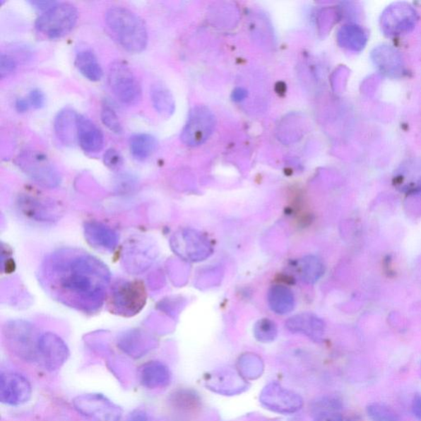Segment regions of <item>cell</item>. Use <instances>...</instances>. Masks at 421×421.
Instances as JSON below:
<instances>
[{
  "label": "cell",
  "instance_id": "1",
  "mask_svg": "<svg viewBox=\"0 0 421 421\" xmlns=\"http://www.w3.org/2000/svg\"><path fill=\"white\" fill-rule=\"evenodd\" d=\"M37 277L53 299L87 314L102 309L112 282L107 265L77 248H62L49 254L40 266Z\"/></svg>",
  "mask_w": 421,
  "mask_h": 421
},
{
  "label": "cell",
  "instance_id": "2",
  "mask_svg": "<svg viewBox=\"0 0 421 421\" xmlns=\"http://www.w3.org/2000/svg\"><path fill=\"white\" fill-rule=\"evenodd\" d=\"M105 23L124 49L141 53L148 43V33L143 20L123 7L109 8L105 15Z\"/></svg>",
  "mask_w": 421,
  "mask_h": 421
},
{
  "label": "cell",
  "instance_id": "3",
  "mask_svg": "<svg viewBox=\"0 0 421 421\" xmlns=\"http://www.w3.org/2000/svg\"><path fill=\"white\" fill-rule=\"evenodd\" d=\"M146 285L139 280H119L110 285L107 304L110 313L129 318L142 312L147 303Z\"/></svg>",
  "mask_w": 421,
  "mask_h": 421
},
{
  "label": "cell",
  "instance_id": "4",
  "mask_svg": "<svg viewBox=\"0 0 421 421\" xmlns=\"http://www.w3.org/2000/svg\"><path fill=\"white\" fill-rule=\"evenodd\" d=\"M8 348L26 362L38 360V344L42 334L33 324L24 320L9 321L3 329Z\"/></svg>",
  "mask_w": 421,
  "mask_h": 421
},
{
  "label": "cell",
  "instance_id": "5",
  "mask_svg": "<svg viewBox=\"0 0 421 421\" xmlns=\"http://www.w3.org/2000/svg\"><path fill=\"white\" fill-rule=\"evenodd\" d=\"M78 19V11L74 5L58 3L37 19L35 27L44 36L52 40L59 39L72 31Z\"/></svg>",
  "mask_w": 421,
  "mask_h": 421
},
{
  "label": "cell",
  "instance_id": "6",
  "mask_svg": "<svg viewBox=\"0 0 421 421\" xmlns=\"http://www.w3.org/2000/svg\"><path fill=\"white\" fill-rule=\"evenodd\" d=\"M108 83L119 101L135 105L142 99V88L129 65L123 60H115L108 69Z\"/></svg>",
  "mask_w": 421,
  "mask_h": 421
},
{
  "label": "cell",
  "instance_id": "7",
  "mask_svg": "<svg viewBox=\"0 0 421 421\" xmlns=\"http://www.w3.org/2000/svg\"><path fill=\"white\" fill-rule=\"evenodd\" d=\"M18 167L33 182L54 189L61 183V177L47 155L38 151H25L17 158Z\"/></svg>",
  "mask_w": 421,
  "mask_h": 421
},
{
  "label": "cell",
  "instance_id": "8",
  "mask_svg": "<svg viewBox=\"0 0 421 421\" xmlns=\"http://www.w3.org/2000/svg\"><path fill=\"white\" fill-rule=\"evenodd\" d=\"M73 405L79 414L91 421H119L122 418V409L102 394L78 396Z\"/></svg>",
  "mask_w": 421,
  "mask_h": 421
},
{
  "label": "cell",
  "instance_id": "9",
  "mask_svg": "<svg viewBox=\"0 0 421 421\" xmlns=\"http://www.w3.org/2000/svg\"><path fill=\"white\" fill-rule=\"evenodd\" d=\"M215 127V117L212 112L203 105L194 107L189 114L182 134L184 143L196 147L207 141Z\"/></svg>",
  "mask_w": 421,
  "mask_h": 421
},
{
  "label": "cell",
  "instance_id": "10",
  "mask_svg": "<svg viewBox=\"0 0 421 421\" xmlns=\"http://www.w3.org/2000/svg\"><path fill=\"white\" fill-rule=\"evenodd\" d=\"M260 402L266 408L280 414L297 413L304 405L298 393L275 382L266 386L260 395Z\"/></svg>",
  "mask_w": 421,
  "mask_h": 421
},
{
  "label": "cell",
  "instance_id": "11",
  "mask_svg": "<svg viewBox=\"0 0 421 421\" xmlns=\"http://www.w3.org/2000/svg\"><path fill=\"white\" fill-rule=\"evenodd\" d=\"M417 12L408 4L390 5L381 16V27L388 36H399L409 32L417 24Z\"/></svg>",
  "mask_w": 421,
  "mask_h": 421
},
{
  "label": "cell",
  "instance_id": "12",
  "mask_svg": "<svg viewBox=\"0 0 421 421\" xmlns=\"http://www.w3.org/2000/svg\"><path fill=\"white\" fill-rule=\"evenodd\" d=\"M32 393V385L23 375L4 372L0 376V401L9 405H20L28 402Z\"/></svg>",
  "mask_w": 421,
  "mask_h": 421
},
{
  "label": "cell",
  "instance_id": "13",
  "mask_svg": "<svg viewBox=\"0 0 421 421\" xmlns=\"http://www.w3.org/2000/svg\"><path fill=\"white\" fill-rule=\"evenodd\" d=\"M69 357V350L63 339L52 333L41 335L38 344V360L49 371L61 368Z\"/></svg>",
  "mask_w": 421,
  "mask_h": 421
},
{
  "label": "cell",
  "instance_id": "14",
  "mask_svg": "<svg viewBox=\"0 0 421 421\" xmlns=\"http://www.w3.org/2000/svg\"><path fill=\"white\" fill-rule=\"evenodd\" d=\"M18 208L23 215L36 222L51 223L58 218L59 208L46 199L24 194L18 199Z\"/></svg>",
  "mask_w": 421,
  "mask_h": 421
},
{
  "label": "cell",
  "instance_id": "15",
  "mask_svg": "<svg viewBox=\"0 0 421 421\" xmlns=\"http://www.w3.org/2000/svg\"><path fill=\"white\" fill-rule=\"evenodd\" d=\"M84 237L93 247L112 252L119 243V235L114 230L101 223L93 220L84 224Z\"/></svg>",
  "mask_w": 421,
  "mask_h": 421
},
{
  "label": "cell",
  "instance_id": "16",
  "mask_svg": "<svg viewBox=\"0 0 421 421\" xmlns=\"http://www.w3.org/2000/svg\"><path fill=\"white\" fill-rule=\"evenodd\" d=\"M285 326L290 332L307 336L314 342L320 343L325 333V324L313 314L304 313L290 318Z\"/></svg>",
  "mask_w": 421,
  "mask_h": 421
},
{
  "label": "cell",
  "instance_id": "17",
  "mask_svg": "<svg viewBox=\"0 0 421 421\" xmlns=\"http://www.w3.org/2000/svg\"><path fill=\"white\" fill-rule=\"evenodd\" d=\"M78 142L84 152L97 153L104 147V135L97 125L84 115L78 120Z\"/></svg>",
  "mask_w": 421,
  "mask_h": 421
},
{
  "label": "cell",
  "instance_id": "18",
  "mask_svg": "<svg viewBox=\"0 0 421 421\" xmlns=\"http://www.w3.org/2000/svg\"><path fill=\"white\" fill-rule=\"evenodd\" d=\"M79 114L71 108H64L54 119L55 134L65 146L72 147L78 141V120Z\"/></svg>",
  "mask_w": 421,
  "mask_h": 421
},
{
  "label": "cell",
  "instance_id": "19",
  "mask_svg": "<svg viewBox=\"0 0 421 421\" xmlns=\"http://www.w3.org/2000/svg\"><path fill=\"white\" fill-rule=\"evenodd\" d=\"M172 374L165 364L150 362L142 365L138 370V379L144 388L156 389L165 387L170 382Z\"/></svg>",
  "mask_w": 421,
  "mask_h": 421
},
{
  "label": "cell",
  "instance_id": "20",
  "mask_svg": "<svg viewBox=\"0 0 421 421\" xmlns=\"http://www.w3.org/2000/svg\"><path fill=\"white\" fill-rule=\"evenodd\" d=\"M372 59L381 72L390 77H399L403 73V61L400 54L392 47L381 46L374 49Z\"/></svg>",
  "mask_w": 421,
  "mask_h": 421
},
{
  "label": "cell",
  "instance_id": "21",
  "mask_svg": "<svg viewBox=\"0 0 421 421\" xmlns=\"http://www.w3.org/2000/svg\"><path fill=\"white\" fill-rule=\"evenodd\" d=\"M206 383L210 389L223 394L239 393V389L245 387L244 384L240 382L239 375L232 370L218 371L210 375Z\"/></svg>",
  "mask_w": 421,
  "mask_h": 421
},
{
  "label": "cell",
  "instance_id": "22",
  "mask_svg": "<svg viewBox=\"0 0 421 421\" xmlns=\"http://www.w3.org/2000/svg\"><path fill=\"white\" fill-rule=\"evenodd\" d=\"M75 65L80 73L91 82H98L103 76L101 64L91 49H82L77 53Z\"/></svg>",
  "mask_w": 421,
  "mask_h": 421
},
{
  "label": "cell",
  "instance_id": "23",
  "mask_svg": "<svg viewBox=\"0 0 421 421\" xmlns=\"http://www.w3.org/2000/svg\"><path fill=\"white\" fill-rule=\"evenodd\" d=\"M268 302L273 312L279 314L290 313L294 309V295L283 285H274L268 290Z\"/></svg>",
  "mask_w": 421,
  "mask_h": 421
},
{
  "label": "cell",
  "instance_id": "24",
  "mask_svg": "<svg viewBox=\"0 0 421 421\" xmlns=\"http://www.w3.org/2000/svg\"><path fill=\"white\" fill-rule=\"evenodd\" d=\"M367 33L358 25H345L340 30L338 41L343 47L353 52H360L367 43Z\"/></svg>",
  "mask_w": 421,
  "mask_h": 421
},
{
  "label": "cell",
  "instance_id": "25",
  "mask_svg": "<svg viewBox=\"0 0 421 421\" xmlns=\"http://www.w3.org/2000/svg\"><path fill=\"white\" fill-rule=\"evenodd\" d=\"M314 421H353L342 413V405L336 399H324L314 408Z\"/></svg>",
  "mask_w": 421,
  "mask_h": 421
},
{
  "label": "cell",
  "instance_id": "26",
  "mask_svg": "<svg viewBox=\"0 0 421 421\" xmlns=\"http://www.w3.org/2000/svg\"><path fill=\"white\" fill-rule=\"evenodd\" d=\"M158 146L156 138L149 134H137L130 138V151L135 159L144 160L151 157Z\"/></svg>",
  "mask_w": 421,
  "mask_h": 421
},
{
  "label": "cell",
  "instance_id": "27",
  "mask_svg": "<svg viewBox=\"0 0 421 421\" xmlns=\"http://www.w3.org/2000/svg\"><path fill=\"white\" fill-rule=\"evenodd\" d=\"M151 101L156 112L163 117H170L174 110V102L172 93L162 84L153 85L151 91Z\"/></svg>",
  "mask_w": 421,
  "mask_h": 421
},
{
  "label": "cell",
  "instance_id": "28",
  "mask_svg": "<svg viewBox=\"0 0 421 421\" xmlns=\"http://www.w3.org/2000/svg\"><path fill=\"white\" fill-rule=\"evenodd\" d=\"M300 275L305 283H314L324 274V268L322 263L317 258L305 257L300 266Z\"/></svg>",
  "mask_w": 421,
  "mask_h": 421
},
{
  "label": "cell",
  "instance_id": "29",
  "mask_svg": "<svg viewBox=\"0 0 421 421\" xmlns=\"http://www.w3.org/2000/svg\"><path fill=\"white\" fill-rule=\"evenodd\" d=\"M278 327L273 321L262 319L254 325V334L259 342L263 343H272L278 337Z\"/></svg>",
  "mask_w": 421,
  "mask_h": 421
},
{
  "label": "cell",
  "instance_id": "30",
  "mask_svg": "<svg viewBox=\"0 0 421 421\" xmlns=\"http://www.w3.org/2000/svg\"><path fill=\"white\" fill-rule=\"evenodd\" d=\"M367 413L371 421H400L394 410L384 403L369 404Z\"/></svg>",
  "mask_w": 421,
  "mask_h": 421
},
{
  "label": "cell",
  "instance_id": "31",
  "mask_svg": "<svg viewBox=\"0 0 421 421\" xmlns=\"http://www.w3.org/2000/svg\"><path fill=\"white\" fill-rule=\"evenodd\" d=\"M101 118L104 125L110 131L117 134H121L123 133L122 124L119 121L117 112H114V108L110 107V105L107 102H105L102 105Z\"/></svg>",
  "mask_w": 421,
  "mask_h": 421
},
{
  "label": "cell",
  "instance_id": "32",
  "mask_svg": "<svg viewBox=\"0 0 421 421\" xmlns=\"http://www.w3.org/2000/svg\"><path fill=\"white\" fill-rule=\"evenodd\" d=\"M16 60L8 54L0 55V78L4 79L11 75L17 69Z\"/></svg>",
  "mask_w": 421,
  "mask_h": 421
},
{
  "label": "cell",
  "instance_id": "33",
  "mask_svg": "<svg viewBox=\"0 0 421 421\" xmlns=\"http://www.w3.org/2000/svg\"><path fill=\"white\" fill-rule=\"evenodd\" d=\"M104 163L108 168L113 170H117L122 167L124 164V159L122 155L120 154L117 150L114 148L108 149L105 153Z\"/></svg>",
  "mask_w": 421,
  "mask_h": 421
},
{
  "label": "cell",
  "instance_id": "34",
  "mask_svg": "<svg viewBox=\"0 0 421 421\" xmlns=\"http://www.w3.org/2000/svg\"><path fill=\"white\" fill-rule=\"evenodd\" d=\"M30 105L35 109H42L46 105V96L40 89H33L28 95Z\"/></svg>",
  "mask_w": 421,
  "mask_h": 421
},
{
  "label": "cell",
  "instance_id": "35",
  "mask_svg": "<svg viewBox=\"0 0 421 421\" xmlns=\"http://www.w3.org/2000/svg\"><path fill=\"white\" fill-rule=\"evenodd\" d=\"M30 4H31L34 8L42 10V11H44L45 13L54 7L58 2L48 1V0H33V1H30Z\"/></svg>",
  "mask_w": 421,
  "mask_h": 421
},
{
  "label": "cell",
  "instance_id": "36",
  "mask_svg": "<svg viewBox=\"0 0 421 421\" xmlns=\"http://www.w3.org/2000/svg\"><path fill=\"white\" fill-rule=\"evenodd\" d=\"M128 421H152L149 415L143 410H135L129 415Z\"/></svg>",
  "mask_w": 421,
  "mask_h": 421
},
{
  "label": "cell",
  "instance_id": "37",
  "mask_svg": "<svg viewBox=\"0 0 421 421\" xmlns=\"http://www.w3.org/2000/svg\"><path fill=\"white\" fill-rule=\"evenodd\" d=\"M30 107H31V105H30L28 100L25 98H19L15 103V108L19 113L27 112Z\"/></svg>",
  "mask_w": 421,
  "mask_h": 421
},
{
  "label": "cell",
  "instance_id": "38",
  "mask_svg": "<svg viewBox=\"0 0 421 421\" xmlns=\"http://www.w3.org/2000/svg\"><path fill=\"white\" fill-rule=\"evenodd\" d=\"M413 410L415 417L421 421V395L417 394L413 399Z\"/></svg>",
  "mask_w": 421,
  "mask_h": 421
},
{
  "label": "cell",
  "instance_id": "39",
  "mask_svg": "<svg viewBox=\"0 0 421 421\" xmlns=\"http://www.w3.org/2000/svg\"><path fill=\"white\" fill-rule=\"evenodd\" d=\"M420 374H421V365H420Z\"/></svg>",
  "mask_w": 421,
  "mask_h": 421
}]
</instances>
